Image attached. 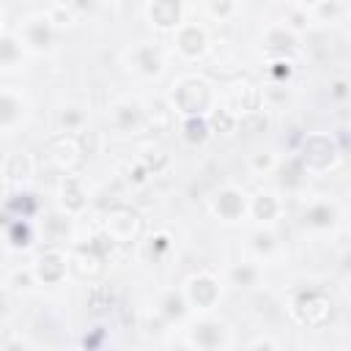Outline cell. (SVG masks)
<instances>
[{
    "instance_id": "obj_1",
    "label": "cell",
    "mask_w": 351,
    "mask_h": 351,
    "mask_svg": "<svg viewBox=\"0 0 351 351\" xmlns=\"http://www.w3.org/2000/svg\"><path fill=\"white\" fill-rule=\"evenodd\" d=\"M335 219H337V211H335V206L332 203H313L307 211H304V225H310V228H329V225H335Z\"/></svg>"
},
{
    "instance_id": "obj_2",
    "label": "cell",
    "mask_w": 351,
    "mask_h": 351,
    "mask_svg": "<svg viewBox=\"0 0 351 351\" xmlns=\"http://www.w3.org/2000/svg\"><path fill=\"white\" fill-rule=\"evenodd\" d=\"M203 47H206V36H203V30H200V27L189 25V27H184V30L178 33V49H181L186 58L200 55V52H203Z\"/></svg>"
},
{
    "instance_id": "obj_3",
    "label": "cell",
    "mask_w": 351,
    "mask_h": 351,
    "mask_svg": "<svg viewBox=\"0 0 351 351\" xmlns=\"http://www.w3.org/2000/svg\"><path fill=\"white\" fill-rule=\"evenodd\" d=\"M151 19L159 27H170L178 22V0H154L151 5Z\"/></svg>"
},
{
    "instance_id": "obj_4",
    "label": "cell",
    "mask_w": 351,
    "mask_h": 351,
    "mask_svg": "<svg viewBox=\"0 0 351 351\" xmlns=\"http://www.w3.org/2000/svg\"><path fill=\"white\" fill-rule=\"evenodd\" d=\"M241 211H244V200H241V195H239V192L228 189V192L217 195V214H222V217L233 219V217H239Z\"/></svg>"
},
{
    "instance_id": "obj_5",
    "label": "cell",
    "mask_w": 351,
    "mask_h": 351,
    "mask_svg": "<svg viewBox=\"0 0 351 351\" xmlns=\"http://www.w3.org/2000/svg\"><path fill=\"white\" fill-rule=\"evenodd\" d=\"M134 66H137L140 71H145V74H156V71L162 69L159 52H156L154 47H140V49L134 52Z\"/></svg>"
},
{
    "instance_id": "obj_6",
    "label": "cell",
    "mask_w": 351,
    "mask_h": 351,
    "mask_svg": "<svg viewBox=\"0 0 351 351\" xmlns=\"http://www.w3.org/2000/svg\"><path fill=\"white\" fill-rule=\"evenodd\" d=\"M27 44H33V47H49V41H52V30H49V25H47V19H36V22H30V27H27Z\"/></svg>"
},
{
    "instance_id": "obj_7",
    "label": "cell",
    "mask_w": 351,
    "mask_h": 351,
    "mask_svg": "<svg viewBox=\"0 0 351 351\" xmlns=\"http://www.w3.org/2000/svg\"><path fill=\"white\" fill-rule=\"evenodd\" d=\"M19 118V101L11 93H0V126H8Z\"/></svg>"
},
{
    "instance_id": "obj_8",
    "label": "cell",
    "mask_w": 351,
    "mask_h": 351,
    "mask_svg": "<svg viewBox=\"0 0 351 351\" xmlns=\"http://www.w3.org/2000/svg\"><path fill=\"white\" fill-rule=\"evenodd\" d=\"M137 118H140V107L137 104H118L115 107V121H118L121 129H129L132 123H137Z\"/></svg>"
},
{
    "instance_id": "obj_9",
    "label": "cell",
    "mask_w": 351,
    "mask_h": 351,
    "mask_svg": "<svg viewBox=\"0 0 351 351\" xmlns=\"http://www.w3.org/2000/svg\"><path fill=\"white\" fill-rule=\"evenodd\" d=\"M252 211H255V217H258V219H269V217L277 211V203H274V197H271V195H258V197H255Z\"/></svg>"
},
{
    "instance_id": "obj_10",
    "label": "cell",
    "mask_w": 351,
    "mask_h": 351,
    "mask_svg": "<svg viewBox=\"0 0 351 351\" xmlns=\"http://www.w3.org/2000/svg\"><path fill=\"white\" fill-rule=\"evenodd\" d=\"M206 137H208V126L203 121H197V118H189L186 121V140L189 143H203Z\"/></svg>"
},
{
    "instance_id": "obj_11",
    "label": "cell",
    "mask_w": 351,
    "mask_h": 351,
    "mask_svg": "<svg viewBox=\"0 0 351 351\" xmlns=\"http://www.w3.org/2000/svg\"><path fill=\"white\" fill-rule=\"evenodd\" d=\"M255 277H258V271H255L252 266H247V263H241V266L233 269V282H236V285H244V288H247V285L255 282Z\"/></svg>"
},
{
    "instance_id": "obj_12",
    "label": "cell",
    "mask_w": 351,
    "mask_h": 351,
    "mask_svg": "<svg viewBox=\"0 0 351 351\" xmlns=\"http://www.w3.org/2000/svg\"><path fill=\"white\" fill-rule=\"evenodd\" d=\"M16 55H19L16 41L14 38H0V63H11V60H16Z\"/></svg>"
},
{
    "instance_id": "obj_13",
    "label": "cell",
    "mask_w": 351,
    "mask_h": 351,
    "mask_svg": "<svg viewBox=\"0 0 351 351\" xmlns=\"http://www.w3.org/2000/svg\"><path fill=\"white\" fill-rule=\"evenodd\" d=\"M27 239H30V228H27L25 222H14V228H11V241H14L16 247H25Z\"/></svg>"
},
{
    "instance_id": "obj_14",
    "label": "cell",
    "mask_w": 351,
    "mask_h": 351,
    "mask_svg": "<svg viewBox=\"0 0 351 351\" xmlns=\"http://www.w3.org/2000/svg\"><path fill=\"white\" fill-rule=\"evenodd\" d=\"M165 313H167V315H176V318H178V315L184 313V302H181V299H178L176 293H170V296L165 299Z\"/></svg>"
},
{
    "instance_id": "obj_15",
    "label": "cell",
    "mask_w": 351,
    "mask_h": 351,
    "mask_svg": "<svg viewBox=\"0 0 351 351\" xmlns=\"http://www.w3.org/2000/svg\"><path fill=\"white\" fill-rule=\"evenodd\" d=\"M80 121H82V115H77V112H69V115H63V126H66V129H74V126H80Z\"/></svg>"
},
{
    "instance_id": "obj_16",
    "label": "cell",
    "mask_w": 351,
    "mask_h": 351,
    "mask_svg": "<svg viewBox=\"0 0 351 351\" xmlns=\"http://www.w3.org/2000/svg\"><path fill=\"white\" fill-rule=\"evenodd\" d=\"M255 241H258V244H255L258 250H271V236H269V233H258Z\"/></svg>"
},
{
    "instance_id": "obj_17",
    "label": "cell",
    "mask_w": 351,
    "mask_h": 351,
    "mask_svg": "<svg viewBox=\"0 0 351 351\" xmlns=\"http://www.w3.org/2000/svg\"><path fill=\"white\" fill-rule=\"evenodd\" d=\"M335 96H337V99H343V96H346V82H343V80L335 85Z\"/></svg>"
},
{
    "instance_id": "obj_18",
    "label": "cell",
    "mask_w": 351,
    "mask_h": 351,
    "mask_svg": "<svg viewBox=\"0 0 351 351\" xmlns=\"http://www.w3.org/2000/svg\"><path fill=\"white\" fill-rule=\"evenodd\" d=\"M5 310V299H3V293H0V313Z\"/></svg>"
},
{
    "instance_id": "obj_19",
    "label": "cell",
    "mask_w": 351,
    "mask_h": 351,
    "mask_svg": "<svg viewBox=\"0 0 351 351\" xmlns=\"http://www.w3.org/2000/svg\"><path fill=\"white\" fill-rule=\"evenodd\" d=\"M304 3H315V0H304Z\"/></svg>"
},
{
    "instance_id": "obj_20",
    "label": "cell",
    "mask_w": 351,
    "mask_h": 351,
    "mask_svg": "<svg viewBox=\"0 0 351 351\" xmlns=\"http://www.w3.org/2000/svg\"><path fill=\"white\" fill-rule=\"evenodd\" d=\"M126 3H134V0H126Z\"/></svg>"
}]
</instances>
